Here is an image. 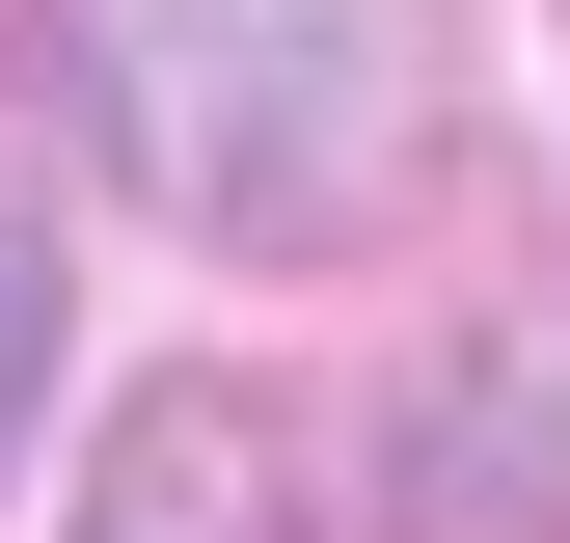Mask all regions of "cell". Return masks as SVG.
Returning a JSON list of instances; mask_svg holds the SVG:
<instances>
[{
	"label": "cell",
	"mask_w": 570,
	"mask_h": 543,
	"mask_svg": "<svg viewBox=\"0 0 570 543\" xmlns=\"http://www.w3.org/2000/svg\"><path fill=\"white\" fill-rule=\"evenodd\" d=\"M82 136L218 272H326L435 164V0H82Z\"/></svg>",
	"instance_id": "6da1fadb"
},
{
	"label": "cell",
	"mask_w": 570,
	"mask_h": 543,
	"mask_svg": "<svg viewBox=\"0 0 570 543\" xmlns=\"http://www.w3.org/2000/svg\"><path fill=\"white\" fill-rule=\"evenodd\" d=\"M82 543H326V435L272 381H164V407H109Z\"/></svg>",
	"instance_id": "7a4b0ae2"
},
{
	"label": "cell",
	"mask_w": 570,
	"mask_h": 543,
	"mask_svg": "<svg viewBox=\"0 0 570 543\" xmlns=\"http://www.w3.org/2000/svg\"><path fill=\"white\" fill-rule=\"evenodd\" d=\"M407 543H570V407L517 354H435V381H407Z\"/></svg>",
	"instance_id": "3957f363"
},
{
	"label": "cell",
	"mask_w": 570,
	"mask_h": 543,
	"mask_svg": "<svg viewBox=\"0 0 570 543\" xmlns=\"http://www.w3.org/2000/svg\"><path fill=\"white\" fill-rule=\"evenodd\" d=\"M28 407H55V245L0 218V435H28Z\"/></svg>",
	"instance_id": "277c9868"
}]
</instances>
